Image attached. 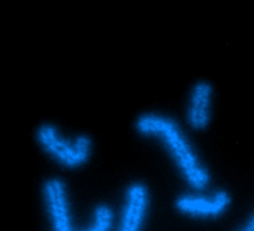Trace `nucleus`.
I'll use <instances>...</instances> for the list:
<instances>
[{
    "label": "nucleus",
    "mask_w": 254,
    "mask_h": 231,
    "mask_svg": "<svg viewBox=\"0 0 254 231\" xmlns=\"http://www.w3.org/2000/svg\"><path fill=\"white\" fill-rule=\"evenodd\" d=\"M133 128L140 136L159 142L190 190H209L210 169L177 119L159 112H145L134 119Z\"/></svg>",
    "instance_id": "f257e3e1"
},
{
    "label": "nucleus",
    "mask_w": 254,
    "mask_h": 231,
    "mask_svg": "<svg viewBox=\"0 0 254 231\" xmlns=\"http://www.w3.org/2000/svg\"><path fill=\"white\" fill-rule=\"evenodd\" d=\"M35 140L41 151L57 165L67 170L85 166L94 149L92 137L85 133L69 136L51 121L36 127Z\"/></svg>",
    "instance_id": "f03ea898"
},
{
    "label": "nucleus",
    "mask_w": 254,
    "mask_h": 231,
    "mask_svg": "<svg viewBox=\"0 0 254 231\" xmlns=\"http://www.w3.org/2000/svg\"><path fill=\"white\" fill-rule=\"evenodd\" d=\"M233 197L224 188L204 191L188 190L175 198L174 207L178 214L199 221H215L231 209Z\"/></svg>",
    "instance_id": "7ed1b4c3"
},
{
    "label": "nucleus",
    "mask_w": 254,
    "mask_h": 231,
    "mask_svg": "<svg viewBox=\"0 0 254 231\" xmlns=\"http://www.w3.org/2000/svg\"><path fill=\"white\" fill-rule=\"evenodd\" d=\"M41 196L50 231H77L74 225L71 197L65 181L58 176L45 178Z\"/></svg>",
    "instance_id": "20e7f679"
},
{
    "label": "nucleus",
    "mask_w": 254,
    "mask_h": 231,
    "mask_svg": "<svg viewBox=\"0 0 254 231\" xmlns=\"http://www.w3.org/2000/svg\"><path fill=\"white\" fill-rule=\"evenodd\" d=\"M151 202V192L144 182L135 180L127 184L113 231H143Z\"/></svg>",
    "instance_id": "39448f33"
},
{
    "label": "nucleus",
    "mask_w": 254,
    "mask_h": 231,
    "mask_svg": "<svg viewBox=\"0 0 254 231\" xmlns=\"http://www.w3.org/2000/svg\"><path fill=\"white\" fill-rule=\"evenodd\" d=\"M214 87L207 79H199L190 89L186 107V121L195 132H203L213 120Z\"/></svg>",
    "instance_id": "423d86ee"
},
{
    "label": "nucleus",
    "mask_w": 254,
    "mask_h": 231,
    "mask_svg": "<svg viewBox=\"0 0 254 231\" xmlns=\"http://www.w3.org/2000/svg\"><path fill=\"white\" fill-rule=\"evenodd\" d=\"M117 215L113 207L106 202L95 205L89 224L77 231H113Z\"/></svg>",
    "instance_id": "0eeeda50"
},
{
    "label": "nucleus",
    "mask_w": 254,
    "mask_h": 231,
    "mask_svg": "<svg viewBox=\"0 0 254 231\" xmlns=\"http://www.w3.org/2000/svg\"><path fill=\"white\" fill-rule=\"evenodd\" d=\"M231 231H254V209L241 225Z\"/></svg>",
    "instance_id": "6e6552de"
}]
</instances>
